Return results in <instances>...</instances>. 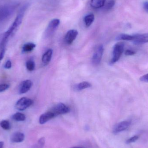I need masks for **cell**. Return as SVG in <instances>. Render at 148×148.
Returning <instances> with one entry per match:
<instances>
[{
	"label": "cell",
	"instance_id": "obj_1",
	"mask_svg": "<svg viewBox=\"0 0 148 148\" xmlns=\"http://www.w3.org/2000/svg\"><path fill=\"white\" fill-rule=\"evenodd\" d=\"M27 5H24V6L22 7L21 9L19 11L18 15L12 25L5 32L2 40L0 44L1 48H4L3 47L6 45L10 38L12 37L17 31L19 26L22 22L23 16H24V13L27 9Z\"/></svg>",
	"mask_w": 148,
	"mask_h": 148
},
{
	"label": "cell",
	"instance_id": "obj_2",
	"mask_svg": "<svg viewBox=\"0 0 148 148\" xmlns=\"http://www.w3.org/2000/svg\"><path fill=\"white\" fill-rule=\"evenodd\" d=\"M124 44L123 42H118L115 45L113 49V55L110 62V64H114L119 60L124 51Z\"/></svg>",
	"mask_w": 148,
	"mask_h": 148
},
{
	"label": "cell",
	"instance_id": "obj_3",
	"mask_svg": "<svg viewBox=\"0 0 148 148\" xmlns=\"http://www.w3.org/2000/svg\"><path fill=\"white\" fill-rule=\"evenodd\" d=\"M33 103V101L30 98L23 97L16 102L15 108L17 110L23 111L30 107Z\"/></svg>",
	"mask_w": 148,
	"mask_h": 148
},
{
	"label": "cell",
	"instance_id": "obj_4",
	"mask_svg": "<svg viewBox=\"0 0 148 148\" xmlns=\"http://www.w3.org/2000/svg\"><path fill=\"white\" fill-rule=\"evenodd\" d=\"M50 111H52L55 116L60 115L67 114L70 112V109L62 103H60L55 106Z\"/></svg>",
	"mask_w": 148,
	"mask_h": 148
},
{
	"label": "cell",
	"instance_id": "obj_5",
	"mask_svg": "<svg viewBox=\"0 0 148 148\" xmlns=\"http://www.w3.org/2000/svg\"><path fill=\"white\" fill-rule=\"evenodd\" d=\"M60 21L58 19H54L52 20L49 23L48 26L45 32L46 36H49L52 35L55 31L57 29L60 25Z\"/></svg>",
	"mask_w": 148,
	"mask_h": 148
},
{
	"label": "cell",
	"instance_id": "obj_6",
	"mask_svg": "<svg viewBox=\"0 0 148 148\" xmlns=\"http://www.w3.org/2000/svg\"><path fill=\"white\" fill-rule=\"evenodd\" d=\"M103 50L104 48L101 45L99 46L95 51L92 59V63L95 66H97L101 62L103 54Z\"/></svg>",
	"mask_w": 148,
	"mask_h": 148
},
{
	"label": "cell",
	"instance_id": "obj_7",
	"mask_svg": "<svg viewBox=\"0 0 148 148\" xmlns=\"http://www.w3.org/2000/svg\"><path fill=\"white\" fill-rule=\"evenodd\" d=\"M130 125V122L128 121H123L116 124L113 130V133L117 134L127 130Z\"/></svg>",
	"mask_w": 148,
	"mask_h": 148
},
{
	"label": "cell",
	"instance_id": "obj_8",
	"mask_svg": "<svg viewBox=\"0 0 148 148\" xmlns=\"http://www.w3.org/2000/svg\"><path fill=\"white\" fill-rule=\"evenodd\" d=\"M33 83L30 80H26L21 82L19 86V92L20 94H23L27 92L32 87Z\"/></svg>",
	"mask_w": 148,
	"mask_h": 148
},
{
	"label": "cell",
	"instance_id": "obj_9",
	"mask_svg": "<svg viewBox=\"0 0 148 148\" xmlns=\"http://www.w3.org/2000/svg\"><path fill=\"white\" fill-rule=\"evenodd\" d=\"M78 35V32L75 29H71L68 31L65 36V41L66 43L70 45L75 40Z\"/></svg>",
	"mask_w": 148,
	"mask_h": 148
},
{
	"label": "cell",
	"instance_id": "obj_10",
	"mask_svg": "<svg viewBox=\"0 0 148 148\" xmlns=\"http://www.w3.org/2000/svg\"><path fill=\"white\" fill-rule=\"evenodd\" d=\"M134 44L141 45L148 42V34L135 35V38L133 40Z\"/></svg>",
	"mask_w": 148,
	"mask_h": 148
},
{
	"label": "cell",
	"instance_id": "obj_11",
	"mask_svg": "<svg viewBox=\"0 0 148 148\" xmlns=\"http://www.w3.org/2000/svg\"><path fill=\"white\" fill-rule=\"evenodd\" d=\"M13 10L8 6L0 8V21H3L8 18L12 13Z\"/></svg>",
	"mask_w": 148,
	"mask_h": 148
},
{
	"label": "cell",
	"instance_id": "obj_12",
	"mask_svg": "<svg viewBox=\"0 0 148 148\" xmlns=\"http://www.w3.org/2000/svg\"><path fill=\"white\" fill-rule=\"evenodd\" d=\"M55 117H56L55 116L52 111H48L44 113L40 116L39 118V123L41 124H44Z\"/></svg>",
	"mask_w": 148,
	"mask_h": 148
},
{
	"label": "cell",
	"instance_id": "obj_13",
	"mask_svg": "<svg viewBox=\"0 0 148 148\" xmlns=\"http://www.w3.org/2000/svg\"><path fill=\"white\" fill-rule=\"evenodd\" d=\"M25 136L23 133L21 132H16L14 133L11 136L10 140L11 142L14 143H19L22 142L24 140Z\"/></svg>",
	"mask_w": 148,
	"mask_h": 148
},
{
	"label": "cell",
	"instance_id": "obj_14",
	"mask_svg": "<svg viewBox=\"0 0 148 148\" xmlns=\"http://www.w3.org/2000/svg\"><path fill=\"white\" fill-rule=\"evenodd\" d=\"M53 52L52 49H48L47 51L45 52V53L42 56V63L44 65H47L50 62L51 58H52Z\"/></svg>",
	"mask_w": 148,
	"mask_h": 148
},
{
	"label": "cell",
	"instance_id": "obj_15",
	"mask_svg": "<svg viewBox=\"0 0 148 148\" xmlns=\"http://www.w3.org/2000/svg\"><path fill=\"white\" fill-rule=\"evenodd\" d=\"M106 0H91L90 5L94 9H99L105 5Z\"/></svg>",
	"mask_w": 148,
	"mask_h": 148
},
{
	"label": "cell",
	"instance_id": "obj_16",
	"mask_svg": "<svg viewBox=\"0 0 148 148\" xmlns=\"http://www.w3.org/2000/svg\"><path fill=\"white\" fill-rule=\"evenodd\" d=\"M95 20V16L93 14H90L85 16L84 18V21L85 26L89 27L92 24Z\"/></svg>",
	"mask_w": 148,
	"mask_h": 148
},
{
	"label": "cell",
	"instance_id": "obj_17",
	"mask_svg": "<svg viewBox=\"0 0 148 148\" xmlns=\"http://www.w3.org/2000/svg\"><path fill=\"white\" fill-rule=\"evenodd\" d=\"M91 86V84L88 82H83L75 85V89L76 90L79 91V90H83L85 89L90 88Z\"/></svg>",
	"mask_w": 148,
	"mask_h": 148
},
{
	"label": "cell",
	"instance_id": "obj_18",
	"mask_svg": "<svg viewBox=\"0 0 148 148\" xmlns=\"http://www.w3.org/2000/svg\"><path fill=\"white\" fill-rule=\"evenodd\" d=\"M36 45L32 42H28L23 45L22 48V51L23 53H29L34 50Z\"/></svg>",
	"mask_w": 148,
	"mask_h": 148
},
{
	"label": "cell",
	"instance_id": "obj_19",
	"mask_svg": "<svg viewBox=\"0 0 148 148\" xmlns=\"http://www.w3.org/2000/svg\"><path fill=\"white\" fill-rule=\"evenodd\" d=\"M135 38V35H130L127 34H121L116 37L117 40H134Z\"/></svg>",
	"mask_w": 148,
	"mask_h": 148
},
{
	"label": "cell",
	"instance_id": "obj_20",
	"mask_svg": "<svg viewBox=\"0 0 148 148\" xmlns=\"http://www.w3.org/2000/svg\"><path fill=\"white\" fill-rule=\"evenodd\" d=\"M12 118L16 121H23L26 120V116L24 114L18 112L14 114Z\"/></svg>",
	"mask_w": 148,
	"mask_h": 148
},
{
	"label": "cell",
	"instance_id": "obj_21",
	"mask_svg": "<svg viewBox=\"0 0 148 148\" xmlns=\"http://www.w3.org/2000/svg\"><path fill=\"white\" fill-rule=\"evenodd\" d=\"M26 68L29 71H33L35 68V64L33 60H29L26 62Z\"/></svg>",
	"mask_w": 148,
	"mask_h": 148
},
{
	"label": "cell",
	"instance_id": "obj_22",
	"mask_svg": "<svg viewBox=\"0 0 148 148\" xmlns=\"http://www.w3.org/2000/svg\"><path fill=\"white\" fill-rule=\"evenodd\" d=\"M0 126L5 130H9L10 129V125L9 122L7 120H3L0 122Z\"/></svg>",
	"mask_w": 148,
	"mask_h": 148
},
{
	"label": "cell",
	"instance_id": "obj_23",
	"mask_svg": "<svg viewBox=\"0 0 148 148\" xmlns=\"http://www.w3.org/2000/svg\"><path fill=\"white\" fill-rule=\"evenodd\" d=\"M45 139L44 137L40 138L37 143L34 146L33 148H43L45 145Z\"/></svg>",
	"mask_w": 148,
	"mask_h": 148
},
{
	"label": "cell",
	"instance_id": "obj_24",
	"mask_svg": "<svg viewBox=\"0 0 148 148\" xmlns=\"http://www.w3.org/2000/svg\"><path fill=\"white\" fill-rule=\"evenodd\" d=\"M115 4V2L114 0H110L105 5V9L107 10H111L114 7Z\"/></svg>",
	"mask_w": 148,
	"mask_h": 148
},
{
	"label": "cell",
	"instance_id": "obj_25",
	"mask_svg": "<svg viewBox=\"0 0 148 148\" xmlns=\"http://www.w3.org/2000/svg\"><path fill=\"white\" fill-rule=\"evenodd\" d=\"M10 85L7 84H0V92H2L8 89L9 88Z\"/></svg>",
	"mask_w": 148,
	"mask_h": 148
},
{
	"label": "cell",
	"instance_id": "obj_26",
	"mask_svg": "<svg viewBox=\"0 0 148 148\" xmlns=\"http://www.w3.org/2000/svg\"><path fill=\"white\" fill-rule=\"evenodd\" d=\"M139 137L137 136H133V137H131V138H130L129 139L127 140L126 142L127 143V144H129V143H132L136 141L137 140H138Z\"/></svg>",
	"mask_w": 148,
	"mask_h": 148
},
{
	"label": "cell",
	"instance_id": "obj_27",
	"mask_svg": "<svg viewBox=\"0 0 148 148\" xmlns=\"http://www.w3.org/2000/svg\"><path fill=\"white\" fill-rule=\"evenodd\" d=\"M140 81L142 82H148V74L144 75L140 77Z\"/></svg>",
	"mask_w": 148,
	"mask_h": 148
},
{
	"label": "cell",
	"instance_id": "obj_28",
	"mask_svg": "<svg viewBox=\"0 0 148 148\" xmlns=\"http://www.w3.org/2000/svg\"><path fill=\"white\" fill-rule=\"evenodd\" d=\"M12 67V63L10 60L7 61L4 65V68L6 69H10Z\"/></svg>",
	"mask_w": 148,
	"mask_h": 148
},
{
	"label": "cell",
	"instance_id": "obj_29",
	"mask_svg": "<svg viewBox=\"0 0 148 148\" xmlns=\"http://www.w3.org/2000/svg\"><path fill=\"white\" fill-rule=\"evenodd\" d=\"M135 54V52L133 50H126L125 52V54L126 56H133Z\"/></svg>",
	"mask_w": 148,
	"mask_h": 148
},
{
	"label": "cell",
	"instance_id": "obj_30",
	"mask_svg": "<svg viewBox=\"0 0 148 148\" xmlns=\"http://www.w3.org/2000/svg\"><path fill=\"white\" fill-rule=\"evenodd\" d=\"M3 142H0V148H3Z\"/></svg>",
	"mask_w": 148,
	"mask_h": 148
},
{
	"label": "cell",
	"instance_id": "obj_31",
	"mask_svg": "<svg viewBox=\"0 0 148 148\" xmlns=\"http://www.w3.org/2000/svg\"><path fill=\"white\" fill-rule=\"evenodd\" d=\"M71 148H83L82 147H75Z\"/></svg>",
	"mask_w": 148,
	"mask_h": 148
}]
</instances>
